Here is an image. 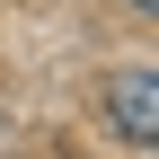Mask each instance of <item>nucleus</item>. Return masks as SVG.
Returning a JSON list of instances; mask_svg holds the SVG:
<instances>
[{
	"instance_id": "1",
	"label": "nucleus",
	"mask_w": 159,
	"mask_h": 159,
	"mask_svg": "<svg viewBox=\"0 0 159 159\" xmlns=\"http://www.w3.org/2000/svg\"><path fill=\"white\" fill-rule=\"evenodd\" d=\"M106 124H115V142H133V150L159 142V71L150 62H124L106 80Z\"/></svg>"
},
{
	"instance_id": "2",
	"label": "nucleus",
	"mask_w": 159,
	"mask_h": 159,
	"mask_svg": "<svg viewBox=\"0 0 159 159\" xmlns=\"http://www.w3.org/2000/svg\"><path fill=\"white\" fill-rule=\"evenodd\" d=\"M133 9H142V18H150V9H159V0H133Z\"/></svg>"
}]
</instances>
